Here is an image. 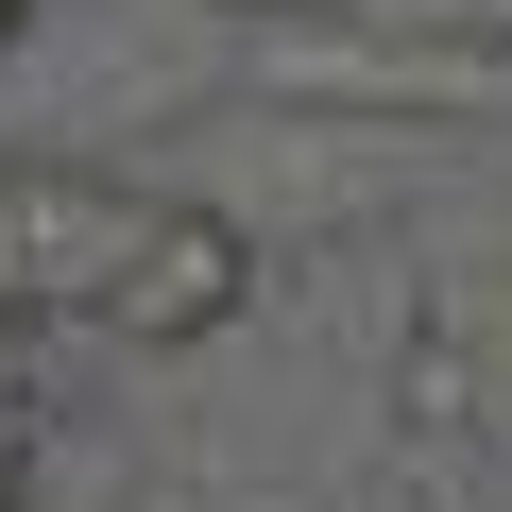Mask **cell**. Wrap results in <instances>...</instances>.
Listing matches in <instances>:
<instances>
[{"label": "cell", "mask_w": 512, "mask_h": 512, "mask_svg": "<svg viewBox=\"0 0 512 512\" xmlns=\"http://www.w3.org/2000/svg\"><path fill=\"white\" fill-rule=\"evenodd\" d=\"M512 52L478 35H410V18H256V86L308 103V120H393V137H444L495 103Z\"/></svg>", "instance_id": "1"}, {"label": "cell", "mask_w": 512, "mask_h": 512, "mask_svg": "<svg viewBox=\"0 0 512 512\" xmlns=\"http://www.w3.org/2000/svg\"><path fill=\"white\" fill-rule=\"evenodd\" d=\"M154 188L103 154H0V325H103Z\"/></svg>", "instance_id": "2"}, {"label": "cell", "mask_w": 512, "mask_h": 512, "mask_svg": "<svg viewBox=\"0 0 512 512\" xmlns=\"http://www.w3.org/2000/svg\"><path fill=\"white\" fill-rule=\"evenodd\" d=\"M256 274H274V239H256L222 188H154L120 291H103V342H137V359H205L222 325H256Z\"/></svg>", "instance_id": "3"}, {"label": "cell", "mask_w": 512, "mask_h": 512, "mask_svg": "<svg viewBox=\"0 0 512 512\" xmlns=\"http://www.w3.org/2000/svg\"><path fill=\"white\" fill-rule=\"evenodd\" d=\"M35 461H52V393H35V342L0 325V512H35Z\"/></svg>", "instance_id": "4"}, {"label": "cell", "mask_w": 512, "mask_h": 512, "mask_svg": "<svg viewBox=\"0 0 512 512\" xmlns=\"http://www.w3.org/2000/svg\"><path fill=\"white\" fill-rule=\"evenodd\" d=\"M393 495H410V512H512V461H478V444H410Z\"/></svg>", "instance_id": "5"}, {"label": "cell", "mask_w": 512, "mask_h": 512, "mask_svg": "<svg viewBox=\"0 0 512 512\" xmlns=\"http://www.w3.org/2000/svg\"><path fill=\"white\" fill-rule=\"evenodd\" d=\"M222 18H410V35H461V0H222Z\"/></svg>", "instance_id": "6"}, {"label": "cell", "mask_w": 512, "mask_h": 512, "mask_svg": "<svg viewBox=\"0 0 512 512\" xmlns=\"http://www.w3.org/2000/svg\"><path fill=\"white\" fill-rule=\"evenodd\" d=\"M461 35H478V52H512V0H461Z\"/></svg>", "instance_id": "7"}, {"label": "cell", "mask_w": 512, "mask_h": 512, "mask_svg": "<svg viewBox=\"0 0 512 512\" xmlns=\"http://www.w3.org/2000/svg\"><path fill=\"white\" fill-rule=\"evenodd\" d=\"M35 18H52V0H0V52H18V35H35Z\"/></svg>", "instance_id": "8"}]
</instances>
